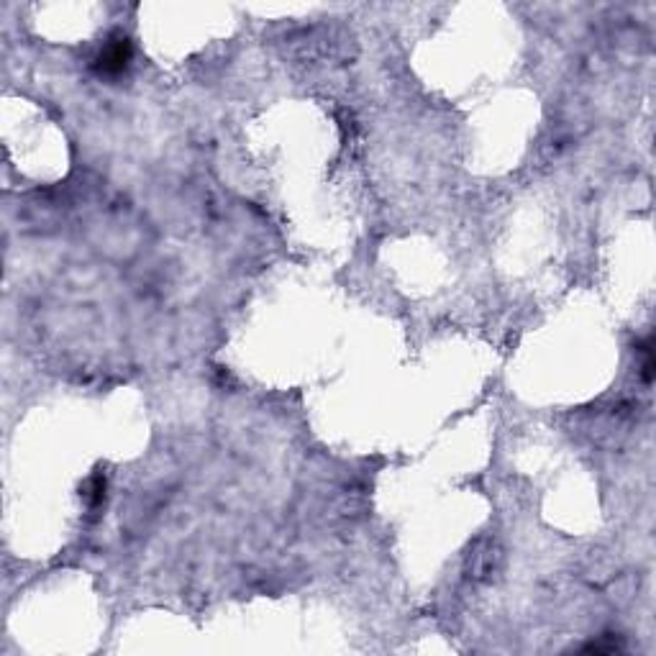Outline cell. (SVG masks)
Listing matches in <instances>:
<instances>
[{
	"label": "cell",
	"instance_id": "cell-1",
	"mask_svg": "<svg viewBox=\"0 0 656 656\" xmlns=\"http://www.w3.org/2000/svg\"><path fill=\"white\" fill-rule=\"evenodd\" d=\"M131 62V44L123 39H113L102 46V52L95 60V67L101 75H121Z\"/></svg>",
	"mask_w": 656,
	"mask_h": 656
}]
</instances>
